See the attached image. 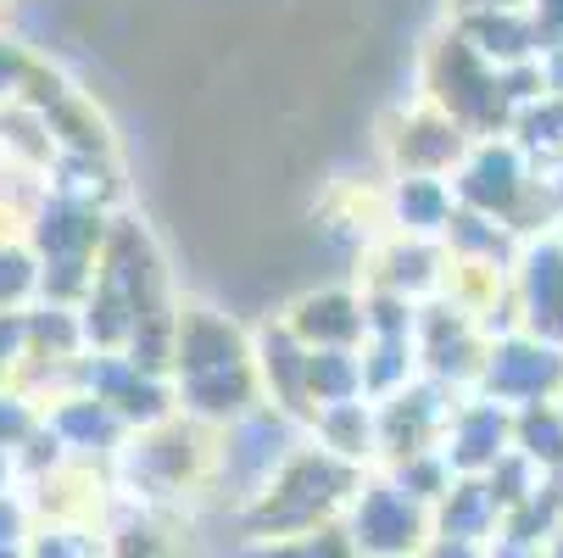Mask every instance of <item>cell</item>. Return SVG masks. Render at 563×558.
<instances>
[{
    "label": "cell",
    "instance_id": "8fae6325",
    "mask_svg": "<svg viewBox=\"0 0 563 558\" xmlns=\"http://www.w3.org/2000/svg\"><path fill=\"white\" fill-rule=\"evenodd\" d=\"M357 285L374 296H401V302L424 307L446 291V252H441V241H408V234L379 229L363 247Z\"/></svg>",
    "mask_w": 563,
    "mask_h": 558
},
{
    "label": "cell",
    "instance_id": "9c48e42d",
    "mask_svg": "<svg viewBox=\"0 0 563 558\" xmlns=\"http://www.w3.org/2000/svg\"><path fill=\"white\" fill-rule=\"evenodd\" d=\"M536 185V163L508 140V134H492V140H474L468 156L452 174V196L463 212H479V218H497L514 229L525 196Z\"/></svg>",
    "mask_w": 563,
    "mask_h": 558
},
{
    "label": "cell",
    "instance_id": "2e32d148",
    "mask_svg": "<svg viewBox=\"0 0 563 558\" xmlns=\"http://www.w3.org/2000/svg\"><path fill=\"white\" fill-rule=\"evenodd\" d=\"M457 218L452 179H419V174H390L379 190V229L408 234V241H446Z\"/></svg>",
    "mask_w": 563,
    "mask_h": 558
},
{
    "label": "cell",
    "instance_id": "44dd1931",
    "mask_svg": "<svg viewBox=\"0 0 563 558\" xmlns=\"http://www.w3.org/2000/svg\"><path fill=\"white\" fill-rule=\"evenodd\" d=\"M430 525H435V536L486 541V547H492V541L503 536V508H497V497H492L486 481H468V474H457L452 492L430 508Z\"/></svg>",
    "mask_w": 563,
    "mask_h": 558
},
{
    "label": "cell",
    "instance_id": "9a60e30c",
    "mask_svg": "<svg viewBox=\"0 0 563 558\" xmlns=\"http://www.w3.org/2000/svg\"><path fill=\"white\" fill-rule=\"evenodd\" d=\"M514 452V414L492 396L468 391L452 408V425L441 436V458L452 463V474H468V481H486V474Z\"/></svg>",
    "mask_w": 563,
    "mask_h": 558
},
{
    "label": "cell",
    "instance_id": "d6986e66",
    "mask_svg": "<svg viewBox=\"0 0 563 558\" xmlns=\"http://www.w3.org/2000/svg\"><path fill=\"white\" fill-rule=\"evenodd\" d=\"M452 29L486 56L497 73L508 67H525V62H541V34L530 23V12H474V18H452Z\"/></svg>",
    "mask_w": 563,
    "mask_h": 558
},
{
    "label": "cell",
    "instance_id": "3957f363",
    "mask_svg": "<svg viewBox=\"0 0 563 558\" xmlns=\"http://www.w3.org/2000/svg\"><path fill=\"white\" fill-rule=\"evenodd\" d=\"M307 441V425L290 419L285 408L263 403L252 414H240L234 425L212 430V469H207V486H229V497L246 508L274 474L290 463V452Z\"/></svg>",
    "mask_w": 563,
    "mask_h": 558
},
{
    "label": "cell",
    "instance_id": "cb8c5ba5",
    "mask_svg": "<svg viewBox=\"0 0 563 558\" xmlns=\"http://www.w3.org/2000/svg\"><path fill=\"white\" fill-rule=\"evenodd\" d=\"M508 140L530 156L536 168H552L563 163V96H536L514 112L508 123Z\"/></svg>",
    "mask_w": 563,
    "mask_h": 558
},
{
    "label": "cell",
    "instance_id": "f546056e",
    "mask_svg": "<svg viewBox=\"0 0 563 558\" xmlns=\"http://www.w3.org/2000/svg\"><path fill=\"white\" fill-rule=\"evenodd\" d=\"M558 408H563V396H558Z\"/></svg>",
    "mask_w": 563,
    "mask_h": 558
},
{
    "label": "cell",
    "instance_id": "484cf974",
    "mask_svg": "<svg viewBox=\"0 0 563 558\" xmlns=\"http://www.w3.org/2000/svg\"><path fill=\"white\" fill-rule=\"evenodd\" d=\"M246 558H357V547H352V536L341 525H324V530H301V536L252 541Z\"/></svg>",
    "mask_w": 563,
    "mask_h": 558
},
{
    "label": "cell",
    "instance_id": "603a6c76",
    "mask_svg": "<svg viewBox=\"0 0 563 558\" xmlns=\"http://www.w3.org/2000/svg\"><path fill=\"white\" fill-rule=\"evenodd\" d=\"M363 358L357 352H312L307 358V419L341 408V403H363Z\"/></svg>",
    "mask_w": 563,
    "mask_h": 558
},
{
    "label": "cell",
    "instance_id": "4fadbf2b",
    "mask_svg": "<svg viewBox=\"0 0 563 558\" xmlns=\"http://www.w3.org/2000/svg\"><path fill=\"white\" fill-rule=\"evenodd\" d=\"M514 318L525 336L563 347V229L525 241L514 263Z\"/></svg>",
    "mask_w": 563,
    "mask_h": 558
},
{
    "label": "cell",
    "instance_id": "7a4b0ae2",
    "mask_svg": "<svg viewBox=\"0 0 563 558\" xmlns=\"http://www.w3.org/2000/svg\"><path fill=\"white\" fill-rule=\"evenodd\" d=\"M419 101L441 107L474 140L508 134V123H514V101H508L503 73L479 56L452 23L435 29L424 40V51H419Z\"/></svg>",
    "mask_w": 563,
    "mask_h": 558
},
{
    "label": "cell",
    "instance_id": "4dcf8cb0",
    "mask_svg": "<svg viewBox=\"0 0 563 558\" xmlns=\"http://www.w3.org/2000/svg\"><path fill=\"white\" fill-rule=\"evenodd\" d=\"M558 168H563V163H558Z\"/></svg>",
    "mask_w": 563,
    "mask_h": 558
},
{
    "label": "cell",
    "instance_id": "d4e9b609",
    "mask_svg": "<svg viewBox=\"0 0 563 558\" xmlns=\"http://www.w3.org/2000/svg\"><path fill=\"white\" fill-rule=\"evenodd\" d=\"M514 452H525L547 481H563V408L541 403L514 414Z\"/></svg>",
    "mask_w": 563,
    "mask_h": 558
},
{
    "label": "cell",
    "instance_id": "4316f807",
    "mask_svg": "<svg viewBox=\"0 0 563 558\" xmlns=\"http://www.w3.org/2000/svg\"><path fill=\"white\" fill-rule=\"evenodd\" d=\"M419 558H492L486 541H457V536H430Z\"/></svg>",
    "mask_w": 563,
    "mask_h": 558
},
{
    "label": "cell",
    "instance_id": "8992f818",
    "mask_svg": "<svg viewBox=\"0 0 563 558\" xmlns=\"http://www.w3.org/2000/svg\"><path fill=\"white\" fill-rule=\"evenodd\" d=\"M413 352H419L424 380H435L446 391H474L479 363H486V352H492V336L468 307H457L452 296H435L413 318Z\"/></svg>",
    "mask_w": 563,
    "mask_h": 558
},
{
    "label": "cell",
    "instance_id": "5b68a950",
    "mask_svg": "<svg viewBox=\"0 0 563 558\" xmlns=\"http://www.w3.org/2000/svg\"><path fill=\"white\" fill-rule=\"evenodd\" d=\"M341 530L352 536L357 558H419L424 541L435 536L430 508L401 492L385 469L363 474V486L352 492V503L341 514Z\"/></svg>",
    "mask_w": 563,
    "mask_h": 558
},
{
    "label": "cell",
    "instance_id": "30bf717a",
    "mask_svg": "<svg viewBox=\"0 0 563 558\" xmlns=\"http://www.w3.org/2000/svg\"><path fill=\"white\" fill-rule=\"evenodd\" d=\"M468 391H446L435 380H413L408 391L374 403L379 419V469L401 463V458H419V452H441V436L452 425V408L463 403Z\"/></svg>",
    "mask_w": 563,
    "mask_h": 558
},
{
    "label": "cell",
    "instance_id": "ac0fdd59",
    "mask_svg": "<svg viewBox=\"0 0 563 558\" xmlns=\"http://www.w3.org/2000/svg\"><path fill=\"white\" fill-rule=\"evenodd\" d=\"M441 252H446L452 269H479V274H508V280H514V263H519L525 241H519L508 223L457 207V218H452V229H446Z\"/></svg>",
    "mask_w": 563,
    "mask_h": 558
},
{
    "label": "cell",
    "instance_id": "ba28073f",
    "mask_svg": "<svg viewBox=\"0 0 563 558\" xmlns=\"http://www.w3.org/2000/svg\"><path fill=\"white\" fill-rule=\"evenodd\" d=\"M474 134L457 129L441 107L413 101V107H396L385 118L379 134V156H385V174H419V179H452L457 163L468 156Z\"/></svg>",
    "mask_w": 563,
    "mask_h": 558
},
{
    "label": "cell",
    "instance_id": "e0dca14e",
    "mask_svg": "<svg viewBox=\"0 0 563 558\" xmlns=\"http://www.w3.org/2000/svg\"><path fill=\"white\" fill-rule=\"evenodd\" d=\"M307 358L312 352L290 336V325L279 313H268L252 330V363H257V380H263V403L285 408L301 425H307Z\"/></svg>",
    "mask_w": 563,
    "mask_h": 558
},
{
    "label": "cell",
    "instance_id": "83f0119b",
    "mask_svg": "<svg viewBox=\"0 0 563 558\" xmlns=\"http://www.w3.org/2000/svg\"><path fill=\"white\" fill-rule=\"evenodd\" d=\"M530 7V0H446V12L452 18H474V12H519Z\"/></svg>",
    "mask_w": 563,
    "mask_h": 558
},
{
    "label": "cell",
    "instance_id": "277c9868",
    "mask_svg": "<svg viewBox=\"0 0 563 558\" xmlns=\"http://www.w3.org/2000/svg\"><path fill=\"white\" fill-rule=\"evenodd\" d=\"M118 463L134 474V497L145 503H163V497H179L190 486H207V469H212V430L174 414L151 430H134L118 452Z\"/></svg>",
    "mask_w": 563,
    "mask_h": 558
},
{
    "label": "cell",
    "instance_id": "7402d4cb",
    "mask_svg": "<svg viewBox=\"0 0 563 558\" xmlns=\"http://www.w3.org/2000/svg\"><path fill=\"white\" fill-rule=\"evenodd\" d=\"M363 358V391H368V403H385V396L396 391H408L419 374V352H413V336H368L357 347Z\"/></svg>",
    "mask_w": 563,
    "mask_h": 558
},
{
    "label": "cell",
    "instance_id": "6da1fadb",
    "mask_svg": "<svg viewBox=\"0 0 563 558\" xmlns=\"http://www.w3.org/2000/svg\"><path fill=\"white\" fill-rule=\"evenodd\" d=\"M357 463L324 452L312 436L290 452V463L274 474V481L246 503V530L252 541H274V536H301V530H324V525H341L352 492L363 486Z\"/></svg>",
    "mask_w": 563,
    "mask_h": 558
},
{
    "label": "cell",
    "instance_id": "f1b7e54d",
    "mask_svg": "<svg viewBox=\"0 0 563 558\" xmlns=\"http://www.w3.org/2000/svg\"><path fill=\"white\" fill-rule=\"evenodd\" d=\"M541 85H547V96H563V45H552L541 56Z\"/></svg>",
    "mask_w": 563,
    "mask_h": 558
},
{
    "label": "cell",
    "instance_id": "ffe728a7",
    "mask_svg": "<svg viewBox=\"0 0 563 558\" xmlns=\"http://www.w3.org/2000/svg\"><path fill=\"white\" fill-rule=\"evenodd\" d=\"M307 436L324 447V452L357 463V469H379V419H374L368 396H363V403H341V408L312 414L307 419Z\"/></svg>",
    "mask_w": 563,
    "mask_h": 558
},
{
    "label": "cell",
    "instance_id": "52a82bcc",
    "mask_svg": "<svg viewBox=\"0 0 563 558\" xmlns=\"http://www.w3.org/2000/svg\"><path fill=\"white\" fill-rule=\"evenodd\" d=\"M474 391L492 396V403H503L508 414L558 403L563 396V347H547V341H536L525 330H508V336L492 341Z\"/></svg>",
    "mask_w": 563,
    "mask_h": 558
},
{
    "label": "cell",
    "instance_id": "5bb4252c",
    "mask_svg": "<svg viewBox=\"0 0 563 558\" xmlns=\"http://www.w3.org/2000/svg\"><path fill=\"white\" fill-rule=\"evenodd\" d=\"M279 318L290 325V336L307 352H357L368 341V296H363V285L301 291Z\"/></svg>",
    "mask_w": 563,
    "mask_h": 558
},
{
    "label": "cell",
    "instance_id": "7c38bea8",
    "mask_svg": "<svg viewBox=\"0 0 563 558\" xmlns=\"http://www.w3.org/2000/svg\"><path fill=\"white\" fill-rule=\"evenodd\" d=\"M252 363V330L212 302H179L174 313V380L223 374Z\"/></svg>",
    "mask_w": 563,
    "mask_h": 558
}]
</instances>
